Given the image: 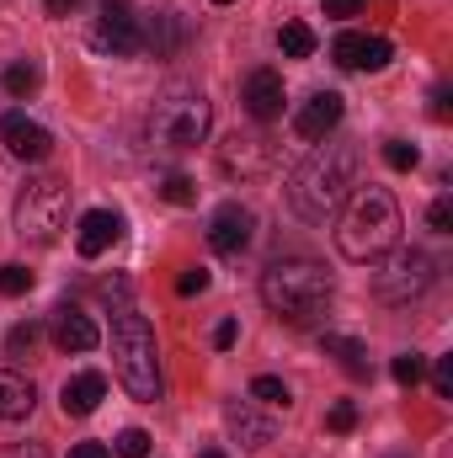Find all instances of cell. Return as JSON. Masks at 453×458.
<instances>
[{
	"label": "cell",
	"mask_w": 453,
	"mask_h": 458,
	"mask_svg": "<svg viewBox=\"0 0 453 458\" xmlns=\"http://www.w3.org/2000/svg\"><path fill=\"white\" fill-rule=\"evenodd\" d=\"M352 171H357V149L321 139V144L299 160V171L288 176V203H294V214L310 219V225H326L341 203H346V192H352Z\"/></svg>",
	"instance_id": "cell-1"
},
{
	"label": "cell",
	"mask_w": 453,
	"mask_h": 458,
	"mask_svg": "<svg viewBox=\"0 0 453 458\" xmlns=\"http://www.w3.org/2000/svg\"><path fill=\"white\" fill-rule=\"evenodd\" d=\"M337 250L346 261H379L400 245V203L384 187H357L337 208Z\"/></svg>",
	"instance_id": "cell-2"
},
{
	"label": "cell",
	"mask_w": 453,
	"mask_h": 458,
	"mask_svg": "<svg viewBox=\"0 0 453 458\" xmlns=\"http://www.w3.org/2000/svg\"><path fill=\"white\" fill-rule=\"evenodd\" d=\"M261 304L288 320V326H310L315 315H326L331 304V272L321 261H272L261 272Z\"/></svg>",
	"instance_id": "cell-3"
},
{
	"label": "cell",
	"mask_w": 453,
	"mask_h": 458,
	"mask_svg": "<svg viewBox=\"0 0 453 458\" xmlns=\"http://www.w3.org/2000/svg\"><path fill=\"white\" fill-rule=\"evenodd\" d=\"M113 373L133 400H144V405L160 400V352H155V331H150V320H144L139 310H128V304L113 315Z\"/></svg>",
	"instance_id": "cell-4"
},
{
	"label": "cell",
	"mask_w": 453,
	"mask_h": 458,
	"mask_svg": "<svg viewBox=\"0 0 453 458\" xmlns=\"http://www.w3.org/2000/svg\"><path fill=\"white\" fill-rule=\"evenodd\" d=\"M209 123H214V107H209V97L198 86H171L150 107V144H160V149H198L209 139Z\"/></svg>",
	"instance_id": "cell-5"
},
{
	"label": "cell",
	"mask_w": 453,
	"mask_h": 458,
	"mask_svg": "<svg viewBox=\"0 0 453 458\" xmlns=\"http://www.w3.org/2000/svg\"><path fill=\"white\" fill-rule=\"evenodd\" d=\"M16 234L32 240V245H48L59 240V229L70 219V182L64 176H32L21 192H16Z\"/></svg>",
	"instance_id": "cell-6"
},
{
	"label": "cell",
	"mask_w": 453,
	"mask_h": 458,
	"mask_svg": "<svg viewBox=\"0 0 453 458\" xmlns=\"http://www.w3.org/2000/svg\"><path fill=\"white\" fill-rule=\"evenodd\" d=\"M438 283V261L427 256V250H389V261L373 272V293L384 299V304H411V299H422L427 288Z\"/></svg>",
	"instance_id": "cell-7"
},
{
	"label": "cell",
	"mask_w": 453,
	"mask_h": 458,
	"mask_svg": "<svg viewBox=\"0 0 453 458\" xmlns=\"http://www.w3.org/2000/svg\"><path fill=\"white\" fill-rule=\"evenodd\" d=\"M91 43L107 48V54H139V11H133V0H102Z\"/></svg>",
	"instance_id": "cell-8"
},
{
	"label": "cell",
	"mask_w": 453,
	"mask_h": 458,
	"mask_svg": "<svg viewBox=\"0 0 453 458\" xmlns=\"http://www.w3.org/2000/svg\"><path fill=\"white\" fill-rule=\"evenodd\" d=\"M0 144L11 149V160H27V165H38V160L54 155V133H48L43 123H32L27 113H5L0 117Z\"/></svg>",
	"instance_id": "cell-9"
},
{
	"label": "cell",
	"mask_w": 453,
	"mask_h": 458,
	"mask_svg": "<svg viewBox=\"0 0 453 458\" xmlns=\"http://www.w3.org/2000/svg\"><path fill=\"white\" fill-rule=\"evenodd\" d=\"M251 234H256V219H251L245 203H225V208L209 219V245H214L219 256H240V250L251 245Z\"/></svg>",
	"instance_id": "cell-10"
},
{
	"label": "cell",
	"mask_w": 453,
	"mask_h": 458,
	"mask_svg": "<svg viewBox=\"0 0 453 458\" xmlns=\"http://www.w3.org/2000/svg\"><path fill=\"white\" fill-rule=\"evenodd\" d=\"M341 113H346V107H341L337 91H315V97L294 113V133L310 139V144H321V139H331V133L341 128Z\"/></svg>",
	"instance_id": "cell-11"
},
{
	"label": "cell",
	"mask_w": 453,
	"mask_h": 458,
	"mask_svg": "<svg viewBox=\"0 0 453 458\" xmlns=\"http://www.w3.org/2000/svg\"><path fill=\"white\" fill-rule=\"evenodd\" d=\"M389 38H363V32H341L337 43H331V59H337L341 70H384L389 64Z\"/></svg>",
	"instance_id": "cell-12"
},
{
	"label": "cell",
	"mask_w": 453,
	"mask_h": 458,
	"mask_svg": "<svg viewBox=\"0 0 453 458\" xmlns=\"http://www.w3.org/2000/svg\"><path fill=\"white\" fill-rule=\"evenodd\" d=\"M182 43H187V21H182V11H150V16H139V48H150L155 59L176 54Z\"/></svg>",
	"instance_id": "cell-13"
},
{
	"label": "cell",
	"mask_w": 453,
	"mask_h": 458,
	"mask_svg": "<svg viewBox=\"0 0 453 458\" xmlns=\"http://www.w3.org/2000/svg\"><path fill=\"white\" fill-rule=\"evenodd\" d=\"M240 102H245V113L256 117V123H272V117H283V75L278 70H251L245 75V91H240Z\"/></svg>",
	"instance_id": "cell-14"
},
{
	"label": "cell",
	"mask_w": 453,
	"mask_h": 458,
	"mask_svg": "<svg viewBox=\"0 0 453 458\" xmlns=\"http://www.w3.org/2000/svg\"><path fill=\"white\" fill-rule=\"evenodd\" d=\"M97 342H102V331H97V320H91L86 310L64 304V310L54 315V346H59V352H91Z\"/></svg>",
	"instance_id": "cell-15"
},
{
	"label": "cell",
	"mask_w": 453,
	"mask_h": 458,
	"mask_svg": "<svg viewBox=\"0 0 453 458\" xmlns=\"http://www.w3.org/2000/svg\"><path fill=\"white\" fill-rule=\"evenodd\" d=\"M225 427H229V437H235L240 448H267V443H272V421L256 416L251 400H229L225 405Z\"/></svg>",
	"instance_id": "cell-16"
},
{
	"label": "cell",
	"mask_w": 453,
	"mask_h": 458,
	"mask_svg": "<svg viewBox=\"0 0 453 458\" xmlns=\"http://www.w3.org/2000/svg\"><path fill=\"white\" fill-rule=\"evenodd\" d=\"M219 160H225L229 176H235V171H240V176H256V171H267V165H272V144H267V139H256V133H245V139L235 133L225 149H219Z\"/></svg>",
	"instance_id": "cell-17"
},
{
	"label": "cell",
	"mask_w": 453,
	"mask_h": 458,
	"mask_svg": "<svg viewBox=\"0 0 453 458\" xmlns=\"http://www.w3.org/2000/svg\"><path fill=\"white\" fill-rule=\"evenodd\" d=\"M117 234H123V219L107 214V208H91V214H81V229H75V245H81V256H102V250H113Z\"/></svg>",
	"instance_id": "cell-18"
},
{
	"label": "cell",
	"mask_w": 453,
	"mask_h": 458,
	"mask_svg": "<svg viewBox=\"0 0 453 458\" xmlns=\"http://www.w3.org/2000/svg\"><path fill=\"white\" fill-rule=\"evenodd\" d=\"M102 400H107V378H102V373H75V378H64V389H59L64 416H91Z\"/></svg>",
	"instance_id": "cell-19"
},
{
	"label": "cell",
	"mask_w": 453,
	"mask_h": 458,
	"mask_svg": "<svg viewBox=\"0 0 453 458\" xmlns=\"http://www.w3.org/2000/svg\"><path fill=\"white\" fill-rule=\"evenodd\" d=\"M32 405H38L32 378H27V373H16V368H0V421H27V416H32Z\"/></svg>",
	"instance_id": "cell-20"
},
{
	"label": "cell",
	"mask_w": 453,
	"mask_h": 458,
	"mask_svg": "<svg viewBox=\"0 0 453 458\" xmlns=\"http://www.w3.org/2000/svg\"><path fill=\"white\" fill-rule=\"evenodd\" d=\"M321 346L337 357V362L346 368V373H352V378H368V352L352 342V336H337V331H326V336H321Z\"/></svg>",
	"instance_id": "cell-21"
},
{
	"label": "cell",
	"mask_w": 453,
	"mask_h": 458,
	"mask_svg": "<svg viewBox=\"0 0 453 458\" xmlns=\"http://www.w3.org/2000/svg\"><path fill=\"white\" fill-rule=\"evenodd\" d=\"M278 48H283L288 59H310V54H315V32H310L304 21H283V32H278Z\"/></svg>",
	"instance_id": "cell-22"
},
{
	"label": "cell",
	"mask_w": 453,
	"mask_h": 458,
	"mask_svg": "<svg viewBox=\"0 0 453 458\" xmlns=\"http://www.w3.org/2000/svg\"><path fill=\"white\" fill-rule=\"evenodd\" d=\"M251 400H256V405H272V411H278V405H288L294 394H288V384H283V378L261 373V378H251Z\"/></svg>",
	"instance_id": "cell-23"
},
{
	"label": "cell",
	"mask_w": 453,
	"mask_h": 458,
	"mask_svg": "<svg viewBox=\"0 0 453 458\" xmlns=\"http://www.w3.org/2000/svg\"><path fill=\"white\" fill-rule=\"evenodd\" d=\"M38 86H43V70H38V64H11V70H5V91H11V97H32Z\"/></svg>",
	"instance_id": "cell-24"
},
{
	"label": "cell",
	"mask_w": 453,
	"mask_h": 458,
	"mask_svg": "<svg viewBox=\"0 0 453 458\" xmlns=\"http://www.w3.org/2000/svg\"><path fill=\"white\" fill-rule=\"evenodd\" d=\"M422 373H427V357H416V352H400V357L389 362V378H395V384H406V389H416V384H422Z\"/></svg>",
	"instance_id": "cell-25"
},
{
	"label": "cell",
	"mask_w": 453,
	"mask_h": 458,
	"mask_svg": "<svg viewBox=\"0 0 453 458\" xmlns=\"http://www.w3.org/2000/svg\"><path fill=\"white\" fill-rule=\"evenodd\" d=\"M384 165H389V171H416V165H422V149L406 144V139H389V144H384Z\"/></svg>",
	"instance_id": "cell-26"
},
{
	"label": "cell",
	"mask_w": 453,
	"mask_h": 458,
	"mask_svg": "<svg viewBox=\"0 0 453 458\" xmlns=\"http://www.w3.org/2000/svg\"><path fill=\"white\" fill-rule=\"evenodd\" d=\"M27 288H32V272L16 267V261H5V267H0V293H5V299H21Z\"/></svg>",
	"instance_id": "cell-27"
},
{
	"label": "cell",
	"mask_w": 453,
	"mask_h": 458,
	"mask_svg": "<svg viewBox=\"0 0 453 458\" xmlns=\"http://www.w3.org/2000/svg\"><path fill=\"white\" fill-rule=\"evenodd\" d=\"M160 198H166V203H176V208H187V203L198 198V187H192V176H166Z\"/></svg>",
	"instance_id": "cell-28"
},
{
	"label": "cell",
	"mask_w": 453,
	"mask_h": 458,
	"mask_svg": "<svg viewBox=\"0 0 453 458\" xmlns=\"http://www.w3.org/2000/svg\"><path fill=\"white\" fill-rule=\"evenodd\" d=\"M117 458H150V432H139V427L117 432Z\"/></svg>",
	"instance_id": "cell-29"
},
{
	"label": "cell",
	"mask_w": 453,
	"mask_h": 458,
	"mask_svg": "<svg viewBox=\"0 0 453 458\" xmlns=\"http://www.w3.org/2000/svg\"><path fill=\"white\" fill-rule=\"evenodd\" d=\"M209 283H214V277H209V267H187V272L176 277V293H182V299H192V293H209Z\"/></svg>",
	"instance_id": "cell-30"
},
{
	"label": "cell",
	"mask_w": 453,
	"mask_h": 458,
	"mask_svg": "<svg viewBox=\"0 0 453 458\" xmlns=\"http://www.w3.org/2000/svg\"><path fill=\"white\" fill-rule=\"evenodd\" d=\"M427 225L438 229V234H453V198H438V203L427 208Z\"/></svg>",
	"instance_id": "cell-31"
},
{
	"label": "cell",
	"mask_w": 453,
	"mask_h": 458,
	"mask_svg": "<svg viewBox=\"0 0 453 458\" xmlns=\"http://www.w3.org/2000/svg\"><path fill=\"white\" fill-rule=\"evenodd\" d=\"M432 389H438V400H453V357H438V368H432Z\"/></svg>",
	"instance_id": "cell-32"
},
{
	"label": "cell",
	"mask_w": 453,
	"mask_h": 458,
	"mask_svg": "<svg viewBox=\"0 0 453 458\" xmlns=\"http://www.w3.org/2000/svg\"><path fill=\"white\" fill-rule=\"evenodd\" d=\"M32 342H38V326H32V320H27V326H11V357H27Z\"/></svg>",
	"instance_id": "cell-33"
},
{
	"label": "cell",
	"mask_w": 453,
	"mask_h": 458,
	"mask_svg": "<svg viewBox=\"0 0 453 458\" xmlns=\"http://www.w3.org/2000/svg\"><path fill=\"white\" fill-rule=\"evenodd\" d=\"M326 427H331V432H352V427H357V405H346V400H341V405H331Z\"/></svg>",
	"instance_id": "cell-34"
},
{
	"label": "cell",
	"mask_w": 453,
	"mask_h": 458,
	"mask_svg": "<svg viewBox=\"0 0 453 458\" xmlns=\"http://www.w3.org/2000/svg\"><path fill=\"white\" fill-rule=\"evenodd\" d=\"M0 458H48V448H43V443H5Z\"/></svg>",
	"instance_id": "cell-35"
},
{
	"label": "cell",
	"mask_w": 453,
	"mask_h": 458,
	"mask_svg": "<svg viewBox=\"0 0 453 458\" xmlns=\"http://www.w3.org/2000/svg\"><path fill=\"white\" fill-rule=\"evenodd\" d=\"M321 11H326V16H337V21H346V16H357V11H363V0H321Z\"/></svg>",
	"instance_id": "cell-36"
},
{
	"label": "cell",
	"mask_w": 453,
	"mask_h": 458,
	"mask_svg": "<svg viewBox=\"0 0 453 458\" xmlns=\"http://www.w3.org/2000/svg\"><path fill=\"white\" fill-rule=\"evenodd\" d=\"M70 458H113V448H107V443H75Z\"/></svg>",
	"instance_id": "cell-37"
},
{
	"label": "cell",
	"mask_w": 453,
	"mask_h": 458,
	"mask_svg": "<svg viewBox=\"0 0 453 458\" xmlns=\"http://www.w3.org/2000/svg\"><path fill=\"white\" fill-rule=\"evenodd\" d=\"M235 336H240V326H235V320H225V326H219V331H214V346H219V352H225V346H235Z\"/></svg>",
	"instance_id": "cell-38"
},
{
	"label": "cell",
	"mask_w": 453,
	"mask_h": 458,
	"mask_svg": "<svg viewBox=\"0 0 453 458\" xmlns=\"http://www.w3.org/2000/svg\"><path fill=\"white\" fill-rule=\"evenodd\" d=\"M75 5H81V0H48V16H70Z\"/></svg>",
	"instance_id": "cell-39"
},
{
	"label": "cell",
	"mask_w": 453,
	"mask_h": 458,
	"mask_svg": "<svg viewBox=\"0 0 453 458\" xmlns=\"http://www.w3.org/2000/svg\"><path fill=\"white\" fill-rule=\"evenodd\" d=\"M198 458H225V448H203Z\"/></svg>",
	"instance_id": "cell-40"
},
{
	"label": "cell",
	"mask_w": 453,
	"mask_h": 458,
	"mask_svg": "<svg viewBox=\"0 0 453 458\" xmlns=\"http://www.w3.org/2000/svg\"><path fill=\"white\" fill-rule=\"evenodd\" d=\"M214 5H229V0H214Z\"/></svg>",
	"instance_id": "cell-41"
}]
</instances>
